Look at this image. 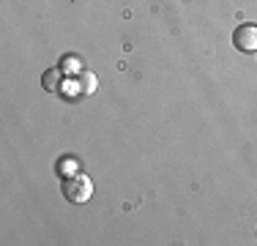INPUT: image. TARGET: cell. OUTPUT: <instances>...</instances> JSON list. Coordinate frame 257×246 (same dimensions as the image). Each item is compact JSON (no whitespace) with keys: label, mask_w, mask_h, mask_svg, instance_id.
<instances>
[{"label":"cell","mask_w":257,"mask_h":246,"mask_svg":"<svg viewBox=\"0 0 257 246\" xmlns=\"http://www.w3.org/2000/svg\"><path fill=\"white\" fill-rule=\"evenodd\" d=\"M63 194L69 202H88L90 194H93V181L82 172H71L63 181Z\"/></svg>","instance_id":"6da1fadb"},{"label":"cell","mask_w":257,"mask_h":246,"mask_svg":"<svg viewBox=\"0 0 257 246\" xmlns=\"http://www.w3.org/2000/svg\"><path fill=\"white\" fill-rule=\"evenodd\" d=\"M232 44L241 52H257V25H238L232 33Z\"/></svg>","instance_id":"7a4b0ae2"},{"label":"cell","mask_w":257,"mask_h":246,"mask_svg":"<svg viewBox=\"0 0 257 246\" xmlns=\"http://www.w3.org/2000/svg\"><path fill=\"white\" fill-rule=\"evenodd\" d=\"M77 82H79V93H82V96H93L96 88H99V79H96L93 71H79L77 74Z\"/></svg>","instance_id":"3957f363"},{"label":"cell","mask_w":257,"mask_h":246,"mask_svg":"<svg viewBox=\"0 0 257 246\" xmlns=\"http://www.w3.org/2000/svg\"><path fill=\"white\" fill-rule=\"evenodd\" d=\"M63 79V74H60V69H50L44 71V77H41V82H44V88L50 90V93H55L58 90V82Z\"/></svg>","instance_id":"277c9868"},{"label":"cell","mask_w":257,"mask_h":246,"mask_svg":"<svg viewBox=\"0 0 257 246\" xmlns=\"http://www.w3.org/2000/svg\"><path fill=\"white\" fill-rule=\"evenodd\" d=\"M66 170H74V162H71V159H69V162H63V164L58 162V172H66Z\"/></svg>","instance_id":"5b68a950"}]
</instances>
